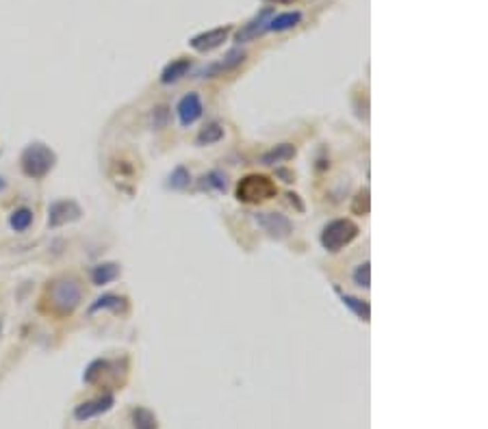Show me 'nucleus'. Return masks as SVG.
<instances>
[{
  "label": "nucleus",
  "mask_w": 488,
  "mask_h": 429,
  "mask_svg": "<svg viewBox=\"0 0 488 429\" xmlns=\"http://www.w3.org/2000/svg\"><path fill=\"white\" fill-rule=\"evenodd\" d=\"M289 202H291V204H295L299 213H304V204L297 200V195H295V193H289Z\"/></svg>",
  "instance_id": "nucleus-27"
},
{
  "label": "nucleus",
  "mask_w": 488,
  "mask_h": 429,
  "mask_svg": "<svg viewBox=\"0 0 488 429\" xmlns=\"http://www.w3.org/2000/svg\"><path fill=\"white\" fill-rule=\"evenodd\" d=\"M202 100L198 93H187V96L178 102V120H180V126H191L194 122H198L202 118Z\"/></svg>",
  "instance_id": "nucleus-10"
},
{
  "label": "nucleus",
  "mask_w": 488,
  "mask_h": 429,
  "mask_svg": "<svg viewBox=\"0 0 488 429\" xmlns=\"http://www.w3.org/2000/svg\"><path fill=\"white\" fill-rule=\"evenodd\" d=\"M233 33V26L226 24V26H217V29H211V31H204V33H198L194 35L189 40V46L196 50V52H211L215 48H219L223 42L228 40Z\"/></svg>",
  "instance_id": "nucleus-7"
},
{
  "label": "nucleus",
  "mask_w": 488,
  "mask_h": 429,
  "mask_svg": "<svg viewBox=\"0 0 488 429\" xmlns=\"http://www.w3.org/2000/svg\"><path fill=\"white\" fill-rule=\"evenodd\" d=\"M262 3H269V5H289L293 0H262Z\"/></svg>",
  "instance_id": "nucleus-28"
},
{
  "label": "nucleus",
  "mask_w": 488,
  "mask_h": 429,
  "mask_svg": "<svg viewBox=\"0 0 488 429\" xmlns=\"http://www.w3.org/2000/svg\"><path fill=\"white\" fill-rule=\"evenodd\" d=\"M359 236V226L352 219H334L322 230V245L328 252H341Z\"/></svg>",
  "instance_id": "nucleus-4"
},
{
  "label": "nucleus",
  "mask_w": 488,
  "mask_h": 429,
  "mask_svg": "<svg viewBox=\"0 0 488 429\" xmlns=\"http://www.w3.org/2000/svg\"><path fill=\"white\" fill-rule=\"evenodd\" d=\"M133 429H159V421L150 410L135 407L133 410Z\"/></svg>",
  "instance_id": "nucleus-20"
},
{
  "label": "nucleus",
  "mask_w": 488,
  "mask_h": 429,
  "mask_svg": "<svg viewBox=\"0 0 488 429\" xmlns=\"http://www.w3.org/2000/svg\"><path fill=\"white\" fill-rule=\"evenodd\" d=\"M113 405H116V397L111 395V393H104V395H100L96 399H89V401L79 403L77 407H74V419L85 423L89 419H96V416L107 414Z\"/></svg>",
  "instance_id": "nucleus-8"
},
{
  "label": "nucleus",
  "mask_w": 488,
  "mask_h": 429,
  "mask_svg": "<svg viewBox=\"0 0 488 429\" xmlns=\"http://www.w3.org/2000/svg\"><path fill=\"white\" fill-rule=\"evenodd\" d=\"M189 70H191V59H184V57L174 59L172 63H167V65L163 67V72H161V83H163V85H172V83L180 81L182 76H187V74H189Z\"/></svg>",
  "instance_id": "nucleus-12"
},
{
  "label": "nucleus",
  "mask_w": 488,
  "mask_h": 429,
  "mask_svg": "<svg viewBox=\"0 0 488 429\" xmlns=\"http://www.w3.org/2000/svg\"><path fill=\"white\" fill-rule=\"evenodd\" d=\"M167 118H170V111H167V106H159V108L152 111V113H150V122H152L155 128H163L167 124Z\"/></svg>",
  "instance_id": "nucleus-26"
},
{
  "label": "nucleus",
  "mask_w": 488,
  "mask_h": 429,
  "mask_svg": "<svg viewBox=\"0 0 488 429\" xmlns=\"http://www.w3.org/2000/svg\"><path fill=\"white\" fill-rule=\"evenodd\" d=\"M223 139V126H219L217 122H211L200 128V133L196 137V143L198 145H213L217 141Z\"/></svg>",
  "instance_id": "nucleus-19"
},
{
  "label": "nucleus",
  "mask_w": 488,
  "mask_h": 429,
  "mask_svg": "<svg viewBox=\"0 0 488 429\" xmlns=\"http://www.w3.org/2000/svg\"><path fill=\"white\" fill-rule=\"evenodd\" d=\"M83 217V209L77 200H54L48 207V226L61 228L65 223L79 221Z\"/></svg>",
  "instance_id": "nucleus-6"
},
{
  "label": "nucleus",
  "mask_w": 488,
  "mask_h": 429,
  "mask_svg": "<svg viewBox=\"0 0 488 429\" xmlns=\"http://www.w3.org/2000/svg\"><path fill=\"white\" fill-rule=\"evenodd\" d=\"M299 22H302V13L299 11H285V13H276L269 22V31L274 33H283L289 29H295Z\"/></svg>",
  "instance_id": "nucleus-17"
},
{
  "label": "nucleus",
  "mask_w": 488,
  "mask_h": 429,
  "mask_svg": "<svg viewBox=\"0 0 488 429\" xmlns=\"http://www.w3.org/2000/svg\"><path fill=\"white\" fill-rule=\"evenodd\" d=\"M369 267H371L369 263H363V265L356 267V271H354V282L359 284V286H363V289L371 286V269Z\"/></svg>",
  "instance_id": "nucleus-24"
},
{
  "label": "nucleus",
  "mask_w": 488,
  "mask_h": 429,
  "mask_svg": "<svg viewBox=\"0 0 488 429\" xmlns=\"http://www.w3.org/2000/svg\"><path fill=\"white\" fill-rule=\"evenodd\" d=\"M254 219H256L258 226L265 230L271 238L280 241V238H287L293 232V226H291L289 217L280 215V213H256Z\"/></svg>",
  "instance_id": "nucleus-9"
},
{
  "label": "nucleus",
  "mask_w": 488,
  "mask_h": 429,
  "mask_svg": "<svg viewBox=\"0 0 488 429\" xmlns=\"http://www.w3.org/2000/svg\"><path fill=\"white\" fill-rule=\"evenodd\" d=\"M274 15H276V9H274V7H262L248 24H243V26L235 33V42H237V44H246V42L258 40L260 35L269 33V22H271Z\"/></svg>",
  "instance_id": "nucleus-5"
},
{
  "label": "nucleus",
  "mask_w": 488,
  "mask_h": 429,
  "mask_svg": "<svg viewBox=\"0 0 488 429\" xmlns=\"http://www.w3.org/2000/svg\"><path fill=\"white\" fill-rule=\"evenodd\" d=\"M202 189H215V191H226V176L221 172H209L206 176L200 178Z\"/></svg>",
  "instance_id": "nucleus-22"
},
{
  "label": "nucleus",
  "mask_w": 488,
  "mask_h": 429,
  "mask_svg": "<svg viewBox=\"0 0 488 429\" xmlns=\"http://www.w3.org/2000/svg\"><path fill=\"white\" fill-rule=\"evenodd\" d=\"M109 369V362L107 360H93L87 369H85V373H83V382L85 384H96L98 382V378L102 375V373Z\"/></svg>",
  "instance_id": "nucleus-23"
},
{
  "label": "nucleus",
  "mask_w": 488,
  "mask_h": 429,
  "mask_svg": "<svg viewBox=\"0 0 488 429\" xmlns=\"http://www.w3.org/2000/svg\"><path fill=\"white\" fill-rule=\"evenodd\" d=\"M274 195H276V184L267 176L250 174L246 178H241L237 184V200L243 204H258Z\"/></svg>",
  "instance_id": "nucleus-3"
},
{
  "label": "nucleus",
  "mask_w": 488,
  "mask_h": 429,
  "mask_svg": "<svg viewBox=\"0 0 488 429\" xmlns=\"http://www.w3.org/2000/svg\"><path fill=\"white\" fill-rule=\"evenodd\" d=\"M189 182H191L189 170H187L184 165H178L176 170L170 174V182H167V186H170V189H176V191H182V189L189 186Z\"/></svg>",
  "instance_id": "nucleus-21"
},
{
  "label": "nucleus",
  "mask_w": 488,
  "mask_h": 429,
  "mask_svg": "<svg viewBox=\"0 0 488 429\" xmlns=\"http://www.w3.org/2000/svg\"><path fill=\"white\" fill-rule=\"evenodd\" d=\"M243 61H246V52H243L241 48H233L221 61L209 65L206 70H202L200 74H202V76H215V74H221V72H233V70H237Z\"/></svg>",
  "instance_id": "nucleus-11"
},
{
  "label": "nucleus",
  "mask_w": 488,
  "mask_h": 429,
  "mask_svg": "<svg viewBox=\"0 0 488 429\" xmlns=\"http://www.w3.org/2000/svg\"><path fill=\"white\" fill-rule=\"evenodd\" d=\"M128 308V302H126V297L122 295H113V293H107V295H100L96 302H93L89 306V314H96L100 310H113V312H124Z\"/></svg>",
  "instance_id": "nucleus-13"
},
{
  "label": "nucleus",
  "mask_w": 488,
  "mask_h": 429,
  "mask_svg": "<svg viewBox=\"0 0 488 429\" xmlns=\"http://www.w3.org/2000/svg\"><path fill=\"white\" fill-rule=\"evenodd\" d=\"M295 156V145L291 143H280L271 150H267L265 154L260 156L262 165H280V163H287Z\"/></svg>",
  "instance_id": "nucleus-16"
},
{
  "label": "nucleus",
  "mask_w": 488,
  "mask_h": 429,
  "mask_svg": "<svg viewBox=\"0 0 488 429\" xmlns=\"http://www.w3.org/2000/svg\"><path fill=\"white\" fill-rule=\"evenodd\" d=\"M120 273H122V269L118 263H100L91 269V282H93V286H107V284L113 282V280H118Z\"/></svg>",
  "instance_id": "nucleus-14"
},
{
  "label": "nucleus",
  "mask_w": 488,
  "mask_h": 429,
  "mask_svg": "<svg viewBox=\"0 0 488 429\" xmlns=\"http://www.w3.org/2000/svg\"><path fill=\"white\" fill-rule=\"evenodd\" d=\"M33 219H35L33 211H31L29 207H20V209H15V211L9 215V226H11L13 232L22 234V232H26V230L33 226Z\"/></svg>",
  "instance_id": "nucleus-18"
},
{
  "label": "nucleus",
  "mask_w": 488,
  "mask_h": 429,
  "mask_svg": "<svg viewBox=\"0 0 488 429\" xmlns=\"http://www.w3.org/2000/svg\"><path fill=\"white\" fill-rule=\"evenodd\" d=\"M5 189V180H3V176H0V191Z\"/></svg>",
  "instance_id": "nucleus-29"
},
{
  "label": "nucleus",
  "mask_w": 488,
  "mask_h": 429,
  "mask_svg": "<svg viewBox=\"0 0 488 429\" xmlns=\"http://www.w3.org/2000/svg\"><path fill=\"white\" fill-rule=\"evenodd\" d=\"M334 291H336V295L341 297V304H343L345 308H349L356 316H359L361 321H369V319H371V306H369V302L359 300V297H354V295H349V293H343L339 286H336Z\"/></svg>",
  "instance_id": "nucleus-15"
},
{
  "label": "nucleus",
  "mask_w": 488,
  "mask_h": 429,
  "mask_svg": "<svg viewBox=\"0 0 488 429\" xmlns=\"http://www.w3.org/2000/svg\"><path fill=\"white\" fill-rule=\"evenodd\" d=\"M352 211H354L356 215H367V213H369V189H363L359 195L354 197Z\"/></svg>",
  "instance_id": "nucleus-25"
},
{
  "label": "nucleus",
  "mask_w": 488,
  "mask_h": 429,
  "mask_svg": "<svg viewBox=\"0 0 488 429\" xmlns=\"http://www.w3.org/2000/svg\"><path fill=\"white\" fill-rule=\"evenodd\" d=\"M54 165H57V154L42 141L29 143L20 154V170L26 178L33 180L46 178L54 170Z\"/></svg>",
  "instance_id": "nucleus-2"
},
{
  "label": "nucleus",
  "mask_w": 488,
  "mask_h": 429,
  "mask_svg": "<svg viewBox=\"0 0 488 429\" xmlns=\"http://www.w3.org/2000/svg\"><path fill=\"white\" fill-rule=\"evenodd\" d=\"M46 297L50 302V308L61 314L68 316L77 310L83 302V286L81 282L74 275H59L54 277L52 282L46 289Z\"/></svg>",
  "instance_id": "nucleus-1"
}]
</instances>
